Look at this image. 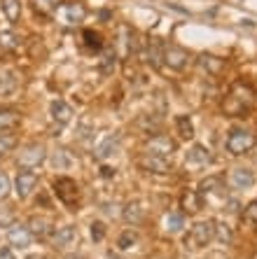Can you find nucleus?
Returning a JSON list of instances; mask_svg holds the SVG:
<instances>
[{
  "label": "nucleus",
  "instance_id": "nucleus-34",
  "mask_svg": "<svg viewBox=\"0 0 257 259\" xmlns=\"http://www.w3.org/2000/svg\"><path fill=\"white\" fill-rule=\"evenodd\" d=\"M243 220L250 224H257V201H250L243 210Z\"/></svg>",
  "mask_w": 257,
  "mask_h": 259
},
{
  "label": "nucleus",
  "instance_id": "nucleus-29",
  "mask_svg": "<svg viewBox=\"0 0 257 259\" xmlns=\"http://www.w3.org/2000/svg\"><path fill=\"white\" fill-rule=\"evenodd\" d=\"M84 45L89 49H94V52H98V49L103 47V40L98 33H94V30H84Z\"/></svg>",
  "mask_w": 257,
  "mask_h": 259
},
{
  "label": "nucleus",
  "instance_id": "nucleus-31",
  "mask_svg": "<svg viewBox=\"0 0 257 259\" xmlns=\"http://www.w3.org/2000/svg\"><path fill=\"white\" fill-rule=\"evenodd\" d=\"M19 45V37L14 35V33H10V30H0V47L3 49H12Z\"/></svg>",
  "mask_w": 257,
  "mask_h": 259
},
{
  "label": "nucleus",
  "instance_id": "nucleus-18",
  "mask_svg": "<svg viewBox=\"0 0 257 259\" xmlns=\"http://www.w3.org/2000/svg\"><path fill=\"white\" fill-rule=\"evenodd\" d=\"M52 119L56 124H68L72 119V108L66 101H54L52 103Z\"/></svg>",
  "mask_w": 257,
  "mask_h": 259
},
{
  "label": "nucleus",
  "instance_id": "nucleus-21",
  "mask_svg": "<svg viewBox=\"0 0 257 259\" xmlns=\"http://www.w3.org/2000/svg\"><path fill=\"white\" fill-rule=\"evenodd\" d=\"M122 215H124V220L129 224H140L145 220V208L140 203H136V201H133V203H126L124 205V212H122Z\"/></svg>",
  "mask_w": 257,
  "mask_h": 259
},
{
  "label": "nucleus",
  "instance_id": "nucleus-24",
  "mask_svg": "<svg viewBox=\"0 0 257 259\" xmlns=\"http://www.w3.org/2000/svg\"><path fill=\"white\" fill-rule=\"evenodd\" d=\"M182 227H185V215L182 212H168L164 217V229L168 234H178V231H182Z\"/></svg>",
  "mask_w": 257,
  "mask_h": 259
},
{
  "label": "nucleus",
  "instance_id": "nucleus-25",
  "mask_svg": "<svg viewBox=\"0 0 257 259\" xmlns=\"http://www.w3.org/2000/svg\"><path fill=\"white\" fill-rule=\"evenodd\" d=\"M199 66L203 68L206 72H210V75H217V72L225 68V61L217 59V56H210V54H203L201 59H199Z\"/></svg>",
  "mask_w": 257,
  "mask_h": 259
},
{
  "label": "nucleus",
  "instance_id": "nucleus-35",
  "mask_svg": "<svg viewBox=\"0 0 257 259\" xmlns=\"http://www.w3.org/2000/svg\"><path fill=\"white\" fill-rule=\"evenodd\" d=\"M10 189H12V182H10L7 173H3V170H0V201L10 196Z\"/></svg>",
  "mask_w": 257,
  "mask_h": 259
},
{
  "label": "nucleus",
  "instance_id": "nucleus-1",
  "mask_svg": "<svg viewBox=\"0 0 257 259\" xmlns=\"http://www.w3.org/2000/svg\"><path fill=\"white\" fill-rule=\"evenodd\" d=\"M252 103H255V89L250 84L236 82V84H232L227 98L222 103V112L227 117H243L252 108Z\"/></svg>",
  "mask_w": 257,
  "mask_h": 259
},
{
  "label": "nucleus",
  "instance_id": "nucleus-33",
  "mask_svg": "<svg viewBox=\"0 0 257 259\" xmlns=\"http://www.w3.org/2000/svg\"><path fill=\"white\" fill-rule=\"evenodd\" d=\"M138 241V236L133 234V231H124V234L120 236V241H117V245H120V250H129V247H133Z\"/></svg>",
  "mask_w": 257,
  "mask_h": 259
},
{
  "label": "nucleus",
  "instance_id": "nucleus-44",
  "mask_svg": "<svg viewBox=\"0 0 257 259\" xmlns=\"http://www.w3.org/2000/svg\"><path fill=\"white\" fill-rule=\"evenodd\" d=\"M108 259H124V257H117V254H110Z\"/></svg>",
  "mask_w": 257,
  "mask_h": 259
},
{
  "label": "nucleus",
  "instance_id": "nucleus-4",
  "mask_svg": "<svg viewBox=\"0 0 257 259\" xmlns=\"http://www.w3.org/2000/svg\"><path fill=\"white\" fill-rule=\"evenodd\" d=\"M54 194L56 199L61 201L63 205H75L80 201V187L78 182L70 180V178H56L54 180Z\"/></svg>",
  "mask_w": 257,
  "mask_h": 259
},
{
  "label": "nucleus",
  "instance_id": "nucleus-41",
  "mask_svg": "<svg viewBox=\"0 0 257 259\" xmlns=\"http://www.w3.org/2000/svg\"><path fill=\"white\" fill-rule=\"evenodd\" d=\"M0 259H17L12 252V247H0Z\"/></svg>",
  "mask_w": 257,
  "mask_h": 259
},
{
  "label": "nucleus",
  "instance_id": "nucleus-36",
  "mask_svg": "<svg viewBox=\"0 0 257 259\" xmlns=\"http://www.w3.org/2000/svg\"><path fill=\"white\" fill-rule=\"evenodd\" d=\"M101 70L105 72V75L115 70V52H105V54H103V61H101Z\"/></svg>",
  "mask_w": 257,
  "mask_h": 259
},
{
  "label": "nucleus",
  "instance_id": "nucleus-23",
  "mask_svg": "<svg viewBox=\"0 0 257 259\" xmlns=\"http://www.w3.org/2000/svg\"><path fill=\"white\" fill-rule=\"evenodd\" d=\"M17 89V75L12 70H0V96H10Z\"/></svg>",
  "mask_w": 257,
  "mask_h": 259
},
{
  "label": "nucleus",
  "instance_id": "nucleus-11",
  "mask_svg": "<svg viewBox=\"0 0 257 259\" xmlns=\"http://www.w3.org/2000/svg\"><path fill=\"white\" fill-rule=\"evenodd\" d=\"M210 161H213V154H210V150L203 147V145H194L185 157V166H190V168H201V166H206V163H210Z\"/></svg>",
  "mask_w": 257,
  "mask_h": 259
},
{
  "label": "nucleus",
  "instance_id": "nucleus-6",
  "mask_svg": "<svg viewBox=\"0 0 257 259\" xmlns=\"http://www.w3.org/2000/svg\"><path fill=\"white\" fill-rule=\"evenodd\" d=\"M45 159H47L45 145L33 143V145H26L24 152L19 154V166L21 168H38L40 163H45Z\"/></svg>",
  "mask_w": 257,
  "mask_h": 259
},
{
  "label": "nucleus",
  "instance_id": "nucleus-13",
  "mask_svg": "<svg viewBox=\"0 0 257 259\" xmlns=\"http://www.w3.org/2000/svg\"><path fill=\"white\" fill-rule=\"evenodd\" d=\"M229 185L234 189H250L255 185V173L250 168H232L229 173Z\"/></svg>",
  "mask_w": 257,
  "mask_h": 259
},
{
  "label": "nucleus",
  "instance_id": "nucleus-5",
  "mask_svg": "<svg viewBox=\"0 0 257 259\" xmlns=\"http://www.w3.org/2000/svg\"><path fill=\"white\" fill-rule=\"evenodd\" d=\"M84 14H87V10L78 0H70V3H63L61 7H56V17H59L61 24L66 26H75L80 21H84Z\"/></svg>",
  "mask_w": 257,
  "mask_h": 259
},
{
  "label": "nucleus",
  "instance_id": "nucleus-16",
  "mask_svg": "<svg viewBox=\"0 0 257 259\" xmlns=\"http://www.w3.org/2000/svg\"><path fill=\"white\" fill-rule=\"evenodd\" d=\"M199 194H201V196H217V199H225V185H222L220 178H206V180L199 185Z\"/></svg>",
  "mask_w": 257,
  "mask_h": 259
},
{
  "label": "nucleus",
  "instance_id": "nucleus-12",
  "mask_svg": "<svg viewBox=\"0 0 257 259\" xmlns=\"http://www.w3.org/2000/svg\"><path fill=\"white\" fill-rule=\"evenodd\" d=\"M138 166L143 170H150V173H168L171 170V163L164 157H155V154H148L145 152L143 157L138 159Z\"/></svg>",
  "mask_w": 257,
  "mask_h": 259
},
{
  "label": "nucleus",
  "instance_id": "nucleus-9",
  "mask_svg": "<svg viewBox=\"0 0 257 259\" xmlns=\"http://www.w3.org/2000/svg\"><path fill=\"white\" fill-rule=\"evenodd\" d=\"M38 187V175L33 170H21L17 173V180H14V192H17L19 199H28L30 194L35 192Z\"/></svg>",
  "mask_w": 257,
  "mask_h": 259
},
{
  "label": "nucleus",
  "instance_id": "nucleus-3",
  "mask_svg": "<svg viewBox=\"0 0 257 259\" xmlns=\"http://www.w3.org/2000/svg\"><path fill=\"white\" fill-rule=\"evenodd\" d=\"M255 145H257V140L248 128H232L227 136V152L234 154V157H241L245 152H250Z\"/></svg>",
  "mask_w": 257,
  "mask_h": 259
},
{
  "label": "nucleus",
  "instance_id": "nucleus-8",
  "mask_svg": "<svg viewBox=\"0 0 257 259\" xmlns=\"http://www.w3.org/2000/svg\"><path fill=\"white\" fill-rule=\"evenodd\" d=\"M145 150H148V154L168 159L178 150V145H175L173 138H168V136H152V138L148 140V145H145Z\"/></svg>",
  "mask_w": 257,
  "mask_h": 259
},
{
  "label": "nucleus",
  "instance_id": "nucleus-28",
  "mask_svg": "<svg viewBox=\"0 0 257 259\" xmlns=\"http://www.w3.org/2000/svg\"><path fill=\"white\" fill-rule=\"evenodd\" d=\"M175 126H178V131H180V136L182 138H192L194 136V124H192V119L187 115H180V117H175Z\"/></svg>",
  "mask_w": 257,
  "mask_h": 259
},
{
  "label": "nucleus",
  "instance_id": "nucleus-20",
  "mask_svg": "<svg viewBox=\"0 0 257 259\" xmlns=\"http://www.w3.org/2000/svg\"><path fill=\"white\" fill-rule=\"evenodd\" d=\"M203 205V196L199 192H185L182 194V208H185L187 215H194V212L201 210Z\"/></svg>",
  "mask_w": 257,
  "mask_h": 259
},
{
  "label": "nucleus",
  "instance_id": "nucleus-2",
  "mask_svg": "<svg viewBox=\"0 0 257 259\" xmlns=\"http://www.w3.org/2000/svg\"><path fill=\"white\" fill-rule=\"evenodd\" d=\"M215 238V222H197L190 229V234L185 236V245L190 250H199V247H206L210 241Z\"/></svg>",
  "mask_w": 257,
  "mask_h": 259
},
{
  "label": "nucleus",
  "instance_id": "nucleus-43",
  "mask_svg": "<svg viewBox=\"0 0 257 259\" xmlns=\"http://www.w3.org/2000/svg\"><path fill=\"white\" fill-rule=\"evenodd\" d=\"M26 259H45V257H38V254H30V257H26Z\"/></svg>",
  "mask_w": 257,
  "mask_h": 259
},
{
  "label": "nucleus",
  "instance_id": "nucleus-26",
  "mask_svg": "<svg viewBox=\"0 0 257 259\" xmlns=\"http://www.w3.org/2000/svg\"><path fill=\"white\" fill-rule=\"evenodd\" d=\"M162 47L164 45H159V42H150L148 45V52H145V61H148L152 68H159L164 63L162 61Z\"/></svg>",
  "mask_w": 257,
  "mask_h": 259
},
{
  "label": "nucleus",
  "instance_id": "nucleus-30",
  "mask_svg": "<svg viewBox=\"0 0 257 259\" xmlns=\"http://www.w3.org/2000/svg\"><path fill=\"white\" fill-rule=\"evenodd\" d=\"M52 163H54V168H68L72 163V159L68 157L66 150H56L54 152V159H52Z\"/></svg>",
  "mask_w": 257,
  "mask_h": 259
},
{
  "label": "nucleus",
  "instance_id": "nucleus-15",
  "mask_svg": "<svg viewBox=\"0 0 257 259\" xmlns=\"http://www.w3.org/2000/svg\"><path fill=\"white\" fill-rule=\"evenodd\" d=\"M117 150H120V133H113V136H105L103 143L96 147V157L108 159V157H113V154H117Z\"/></svg>",
  "mask_w": 257,
  "mask_h": 259
},
{
  "label": "nucleus",
  "instance_id": "nucleus-38",
  "mask_svg": "<svg viewBox=\"0 0 257 259\" xmlns=\"http://www.w3.org/2000/svg\"><path fill=\"white\" fill-rule=\"evenodd\" d=\"M215 231H217V238H220L222 243H229V238H232V231L227 229V224H215Z\"/></svg>",
  "mask_w": 257,
  "mask_h": 259
},
{
  "label": "nucleus",
  "instance_id": "nucleus-27",
  "mask_svg": "<svg viewBox=\"0 0 257 259\" xmlns=\"http://www.w3.org/2000/svg\"><path fill=\"white\" fill-rule=\"evenodd\" d=\"M17 136L14 133H10V131H0V157H7L10 152L17 147Z\"/></svg>",
  "mask_w": 257,
  "mask_h": 259
},
{
  "label": "nucleus",
  "instance_id": "nucleus-7",
  "mask_svg": "<svg viewBox=\"0 0 257 259\" xmlns=\"http://www.w3.org/2000/svg\"><path fill=\"white\" fill-rule=\"evenodd\" d=\"M162 61L171 70H182V68L187 66V61H190V54H187V49L178 47V45H164Z\"/></svg>",
  "mask_w": 257,
  "mask_h": 259
},
{
  "label": "nucleus",
  "instance_id": "nucleus-14",
  "mask_svg": "<svg viewBox=\"0 0 257 259\" xmlns=\"http://www.w3.org/2000/svg\"><path fill=\"white\" fill-rule=\"evenodd\" d=\"M52 245L54 247H68L75 243V238H78V229L75 227H70V224H66V227H61V229L52 231Z\"/></svg>",
  "mask_w": 257,
  "mask_h": 259
},
{
  "label": "nucleus",
  "instance_id": "nucleus-39",
  "mask_svg": "<svg viewBox=\"0 0 257 259\" xmlns=\"http://www.w3.org/2000/svg\"><path fill=\"white\" fill-rule=\"evenodd\" d=\"M122 35H126V28H122ZM129 40H131V35L129 37H122V54H131V42H129Z\"/></svg>",
  "mask_w": 257,
  "mask_h": 259
},
{
  "label": "nucleus",
  "instance_id": "nucleus-40",
  "mask_svg": "<svg viewBox=\"0 0 257 259\" xmlns=\"http://www.w3.org/2000/svg\"><path fill=\"white\" fill-rule=\"evenodd\" d=\"M12 224V212L5 210V212H0V227H10Z\"/></svg>",
  "mask_w": 257,
  "mask_h": 259
},
{
  "label": "nucleus",
  "instance_id": "nucleus-42",
  "mask_svg": "<svg viewBox=\"0 0 257 259\" xmlns=\"http://www.w3.org/2000/svg\"><path fill=\"white\" fill-rule=\"evenodd\" d=\"M101 175H103V178H113V175H115V168H110V166H103V168H101Z\"/></svg>",
  "mask_w": 257,
  "mask_h": 259
},
{
  "label": "nucleus",
  "instance_id": "nucleus-22",
  "mask_svg": "<svg viewBox=\"0 0 257 259\" xmlns=\"http://www.w3.org/2000/svg\"><path fill=\"white\" fill-rule=\"evenodd\" d=\"M0 7H3V14L7 17V21L17 24L19 17H21V0H3Z\"/></svg>",
  "mask_w": 257,
  "mask_h": 259
},
{
  "label": "nucleus",
  "instance_id": "nucleus-19",
  "mask_svg": "<svg viewBox=\"0 0 257 259\" xmlns=\"http://www.w3.org/2000/svg\"><path fill=\"white\" fill-rule=\"evenodd\" d=\"M28 229H30V234L38 236L40 241L49 238V236H52V231H54V229H52V224H49L45 217H33V220H30V224H28Z\"/></svg>",
  "mask_w": 257,
  "mask_h": 259
},
{
  "label": "nucleus",
  "instance_id": "nucleus-10",
  "mask_svg": "<svg viewBox=\"0 0 257 259\" xmlns=\"http://www.w3.org/2000/svg\"><path fill=\"white\" fill-rule=\"evenodd\" d=\"M7 241L12 247H19V250H24V247L30 245L33 241V234L26 224H10V229H7Z\"/></svg>",
  "mask_w": 257,
  "mask_h": 259
},
{
  "label": "nucleus",
  "instance_id": "nucleus-37",
  "mask_svg": "<svg viewBox=\"0 0 257 259\" xmlns=\"http://www.w3.org/2000/svg\"><path fill=\"white\" fill-rule=\"evenodd\" d=\"M103 236H105V227H103L101 222L91 224V238H94V241H103Z\"/></svg>",
  "mask_w": 257,
  "mask_h": 259
},
{
  "label": "nucleus",
  "instance_id": "nucleus-17",
  "mask_svg": "<svg viewBox=\"0 0 257 259\" xmlns=\"http://www.w3.org/2000/svg\"><path fill=\"white\" fill-rule=\"evenodd\" d=\"M21 115L14 108H0V131H12L19 126Z\"/></svg>",
  "mask_w": 257,
  "mask_h": 259
},
{
  "label": "nucleus",
  "instance_id": "nucleus-32",
  "mask_svg": "<svg viewBox=\"0 0 257 259\" xmlns=\"http://www.w3.org/2000/svg\"><path fill=\"white\" fill-rule=\"evenodd\" d=\"M33 7L40 14H52L56 10V0H33Z\"/></svg>",
  "mask_w": 257,
  "mask_h": 259
}]
</instances>
